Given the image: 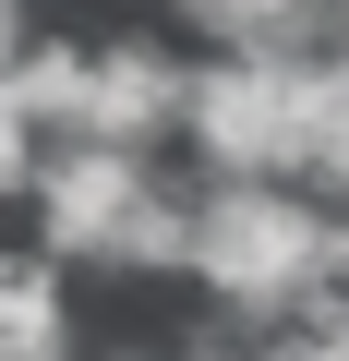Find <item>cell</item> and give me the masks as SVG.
Listing matches in <instances>:
<instances>
[{
	"mask_svg": "<svg viewBox=\"0 0 349 361\" xmlns=\"http://www.w3.org/2000/svg\"><path fill=\"white\" fill-rule=\"evenodd\" d=\"M37 241L85 277H193V180H169L157 145H109V133H73L49 145V180H37Z\"/></svg>",
	"mask_w": 349,
	"mask_h": 361,
	"instance_id": "cell-1",
	"label": "cell"
},
{
	"mask_svg": "<svg viewBox=\"0 0 349 361\" xmlns=\"http://www.w3.org/2000/svg\"><path fill=\"white\" fill-rule=\"evenodd\" d=\"M181 145H193V180H313L325 169V49H205Z\"/></svg>",
	"mask_w": 349,
	"mask_h": 361,
	"instance_id": "cell-2",
	"label": "cell"
},
{
	"mask_svg": "<svg viewBox=\"0 0 349 361\" xmlns=\"http://www.w3.org/2000/svg\"><path fill=\"white\" fill-rule=\"evenodd\" d=\"M181 121H193V61L169 49V37H109V49H97V121H85V133L169 157Z\"/></svg>",
	"mask_w": 349,
	"mask_h": 361,
	"instance_id": "cell-3",
	"label": "cell"
},
{
	"mask_svg": "<svg viewBox=\"0 0 349 361\" xmlns=\"http://www.w3.org/2000/svg\"><path fill=\"white\" fill-rule=\"evenodd\" d=\"M193 49H337V0H169Z\"/></svg>",
	"mask_w": 349,
	"mask_h": 361,
	"instance_id": "cell-4",
	"label": "cell"
},
{
	"mask_svg": "<svg viewBox=\"0 0 349 361\" xmlns=\"http://www.w3.org/2000/svg\"><path fill=\"white\" fill-rule=\"evenodd\" d=\"M0 349H37V361H73V265L37 241V253H0Z\"/></svg>",
	"mask_w": 349,
	"mask_h": 361,
	"instance_id": "cell-5",
	"label": "cell"
},
{
	"mask_svg": "<svg viewBox=\"0 0 349 361\" xmlns=\"http://www.w3.org/2000/svg\"><path fill=\"white\" fill-rule=\"evenodd\" d=\"M13 97H25L61 145H73V133L97 121V49H85V37H37V49L13 61Z\"/></svg>",
	"mask_w": 349,
	"mask_h": 361,
	"instance_id": "cell-6",
	"label": "cell"
},
{
	"mask_svg": "<svg viewBox=\"0 0 349 361\" xmlns=\"http://www.w3.org/2000/svg\"><path fill=\"white\" fill-rule=\"evenodd\" d=\"M49 145H61V133H49V121L13 97V73H0V205H37V180H49Z\"/></svg>",
	"mask_w": 349,
	"mask_h": 361,
	"instance_id": "cell-7",
	"label": "cell"
},
{
	"mask_svg": "<svg viewBox=\"0 0 349 361\" xmlns=\"http://www.w3.org/2000/svg\"><path fill=\"white\" fill-rule=\"evenodd\" d=\"M25 49H37V13H25V0H0V73H13Z\"/></svg>",
	"mask_w": 349,
	"mask_h": 361,
	"instance_id": "cell-8",
	"label": "cell"
},
{
	"mask_svg": "<svg viewBox=\"0 0 349 361\" xmlns=\"http://www.w3.org/2000/svg\"><path fill=\"white\" fill-rule=\"evenodd\" d=\"M109 361H193V349H109Z\"/></svg>",
	"mask_w": 349,
	"mask_h": 361,
	"instance_id": "cell-9",
	"label": "cell"
},
{
	"mask_svg": "<svg viewBox=\"0 0 349 361\" xmlns=\"http://www.w3.org/2000/svg\"><path fill=\"white\" fill-rule=\"evenodd\" d=\"M337 49H349V0H337Z\"/></svg>",
	"mask_w": 349,
	"mask_h": 361,
	"instance_id": "cell-10",
	"label": "cell"
},
{
	"mask_svg": "<svg viewBox=\"0 0 349 361\" xmlns=\"http://www.w3.org/2000/svg\"><path fill=\"white\" fill-rule=\"evenodd\" d=\"M0 361H37V349H0Z\"/></svg>",
	"mask_w": 349,
	"mask_h": 361,
	"instance_id": "cell-11",
	"label": "cell"
}]
</instances>
